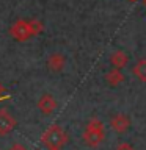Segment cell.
<instances>
[{"label": "cell", "instance_id": "obj_14", "mask_svg": "<svg viewBox=\"0 0 146 150\" xmlns=\"http://www.w3.org/2000/svg\"><path fill=\"white\" fill-rule=\"evenodd\" d=\"M49 150H60V149H49Z\"/></svg>", "mask_w": 146, "mask_h": 150}, {"label": "cell", "instance_id": "obj_4", "mask_svg": "<svg viewBox=\"0 0 146 150\" xmlns=\"http://www.w3.org/2000/svg\"><path fill=\"white\" fill-rule=\"evenodd\" d=\"M110 127L115 133H126L130 128V117L122 112H116L110 117Z\"/></svg>", "mask_w": 146, "mask_h": 150}, {"label": "cell", "instance_id": "obj_13", "mask_svg": "<svg viewBox=\"0 0 146 150\" xmlns=\"http://www.w3.org/2000/svg\"><path fill=\"white\" fill-rule=\"evenodd\" d=\"M129 2H138V0H129Z\"/></svg>", "mask_w": 146, "mask_h": 150}, {"label": "cell", "instance_id": "obj_8", "mask_svg": "<svg viewBox=\"0 0 146 150\" xmlns=\"http://www.w3.org/2000/svg\"><path fill=\"white\" fill-rule=\"evenodd\" d=\"M129 63V55L124 50H115L110 55V64L115 69H124Z\"/></svg>", "mask_w": 146, "mask_h": 150}, {"label": "cell", "instance_id": "obj_2", "mask_svg": "<svg viewBox=\"0 0 146 150\" xmlns=\"http://www.w3.org/2000/svg\"><path fill=\"white\" fill-rule=\"evenodd\" d=\"M105 139V128L99 119H91L83 130V142L88 147H97Z\"/></svg>", "mask_w": 146, "mask_h": 150}, {"label": "cell", "instance_id": "obj_9", "mask_svg": "<svg viewBox=\"0 0 146 150\" xmlns=\"http://www.w3.org/2000/svg\"><path fill=\"white\" fill-rule=\"evenodd\" d=\"M105 81L110 84V86H120V84L124 81V74L121 72V69H115L113 67L112 70H108L105 74Z\"/></svg>", "mask_w": 146, "mask_h": 150}, {"label": "cell", "instance_id": "obj_1", "mask_svg": "<svg viewBox=\"0 0 146 150\" xmlns=\"http://www.w3.org/2000/svg\"><path fill=\"white\" fill-rule=\"evenodd\" d=\"M42 23L39 21H17L9 27V35L16 41H28L30 38L39 35L42 31Z\"/></svg>", "mask_w": 146, "mask_h": 150}, {"label": "cell", "instance_id": "obj_3", "mask_svg": "<svg viewBox=\"0 0 146 150\" xmlns=\"http://www.w3.org/2000/svg\"><path fill=\"white\" fill-rule=\"evenodd\" d=\"M41 142L46 145L47 149H61L68 142V134L60 125H52L49 130L42 134Z\"/></svg>", "mask_w": 146, "mask_h": 150}, {"label": "cell", "instance_id": "obj_12", "mask_svg": "<svg viewBox=\"0 0 146 150\" xmlns=\"http://www.w3.org/2000/svg\"><path fill=\"white\" fill-rule=\"evenodd\" d=\"M9 150H28V149H27V147H24L22 144H14Z\"/></svg>", "mask_w": 146, "mask_h": 150}, {"label": "cell", "instance_id": "obj_5", "mask_svg": "<svg viewBox=\"0 0 146 150\" xmlns=\"http://www.w3.org/2000/svg\"><path fill=\"white\" fill-rule=\"evenodd\" d=\"M57 106H58V103H57L55 97L50 96V94H44V96L38 100V110L46 116H50L52 112L57 110Z\"/></svg>", "mask_w": 146, "mask_h": 150}, {"label": "cell", "instance_id": "obj_6", "mask_svg": "<svg viewBox=\"0 0 146 150\" xmlns=\"http://www.w3.org/2000/svg\"><path fill=\"white\" fill-rule=\"evenodd\" d=\"M16 127V119L6 110H0V134H8Z\"/></svg>", "mask_w": 146, "mask_h": 150}, {"label": "cell", "instance_id": "obj_11", "mask_svg": "<svg viewBox=\"0 0 146 150\" xmlns=\"http://www.w3.org/2000/svg\"><path fill=\"white\" fill-rule=\"evenodd\" d=\"M115 150H135V147L130 142H121V144L116 145Z\"/></svg>", "mask_w": 146, "mask_h": 150}, {"label": "cell", "instance_id": "obj_10", "mask_svg": "<svg viewBox=\"0 0 146 150\" xmlns=\"http://www.w3.org/2000/svg\"><path fill=\"white\" fill-rule=\"evenodd\" d=\"M132 74H134V77H137L140 81L146 83V58H141L134 64Z\"/></svg>", "mask_w": 146, "mask_h": 150}, {"label": "cell", "instance_id": "obj_7", "mask_svg": "<svg viewBox=\"0 0 146 150\" xmlns=\"http://www.w3.org/2000/svg\"><path fill=\"white\" fill-rule=\"evenodd\" d=\"M66 66V58L63 53H52L49 58H47V67H49L52 72H61Z\"/></svg>", "mask_w": 146, "mask_h": 150}]
</instances>
